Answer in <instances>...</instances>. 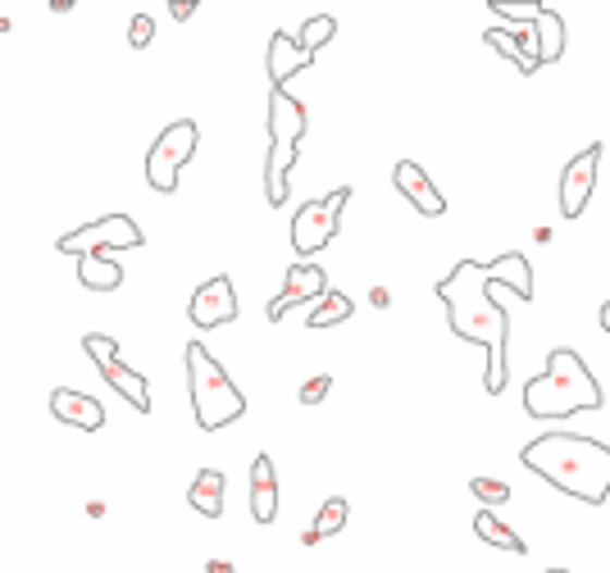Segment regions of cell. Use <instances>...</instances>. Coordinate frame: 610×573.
Listing matches in <instances>:
<instances>
[{
    "mask_svg": "<svg viewBox=\"0 0 610 573\" xmlns=\"http://www.w3.org/2000/svg\"><path fill=\"white\" fill-rule=\"evenodd\" d=\"M324 296H328V273H324L319 265H292V269H288V282H283V292H278V296L269 301L265 319H269V324H278L292 305L324 301Z\"/></svg>",
    "mask_w": 610,
    "mask_h": 573,
    "instance_id": "8fae6325",
    "label": "cell"
},
{
    "mask_svg": "<svg viewBox=\"0 0 610 573\" xmlns=\"http://www.w3.org/2000/svg\"><path fill=\"white\" fill-rule=\"evenodd\" d=\"M83 346H87V355L96 359V369H100V378H106L114 392L129 401L137 414H150V387H146V378L137 374V369H129V364L119 359V346H114V337H106V332H87L83 337Z\"/></svg>",
    "mask_w": 610,
    "mask_h": 573,
    "instance_id": "9c48e42d",
    "label": "cell"
},
{
    "mask_svg": "<svg viewBox=\"0 0 610 573\" xmlns=\"http://www.w3.org/2000/svg\"><path fill=\"white\" fill-rule=\"evenodd\" d=\"M497 286H515L520 301H533V269L520 251H505L497 255L492 265H478V259H461L434 292L438 301L447 305V324L455 337H465V342H478L488 346V374H483V387H488L492 397L505 392V382H511V315L492 301Z\"/></svg>",
    "mask_w": 610,
    "mask_h": 573,
    "instance_id": "6da1fadb",
    "label": "cell"
},
{
    "mask_svg": "<svg viewBox=\"0 0 610 573\" xmlns=\"http://www.w3.org/2000/svg\"><path fill=\"white\" fill-rule=\"evenodd\" d=\"M269 169H265V196L269 205H283L288 200V178L292 164L301 155V137H305V106L288 92H273L269 96Z\"/></svg>",
    "mask_w": 610,
    "mask_h": 573,
    "instance_id": "8992f818",
    "label": "cell"
},
{
    "mask_svg": "<svg viewBox=\"0 0 610 573\" xmlns=\"http://www.w3.org/2000/svg\"><path fill=\"white\" fill-rule=\"evenodd\" d=\"M315 56H305L301 41L292 33H273L269 41V77H273V92H288V83L301 73V69H310Z\"/></svg>",
    "mask_w": 610,
    "mask_h": 573,
    "instance_id": "9a60e30c",
    "label": "cell"
},
{
    "mask_svg": "<svg viewBox=\"0 0 610 573\" xmlns=\"http://www.w3.org/2000/svg\"><path fill=\"white\" fill-rule=\"evenodd\" d=\"M150 37H156V19H150V14H133V23H129V41H133V50H146Z\"/></svg>",
    "mask_w": 610,
    "mask_h": 573,
    "instance_id": "d4e9b609",
    "label": "cell"
},
{
    "mask_svg": "<svg viewBox=\"0 0 610 573\" xmlns=\"http://www.w3.org/2000/svg\"><path fill=\"white\" fill-rule=\"evenodd\" d=\"M392 182H396V192L415 205L419 215H428V219H438V215H447V200H442V192L434 187V178H428L415 160H401L396 169H392Z\"/></svg>",
    "mask_w": 610,
    "mask_h": 573,
    "instance_id": "4fadbf2b",
    "label": "cell"
},
{
    "mask_svg": "<svg viewBox=\"0 0 610 573\" xmlns=\"http://www.w3.org/2000/svg\"><path fill=\"white\" fill-rule=\"evenodd\" d=\"M328 387H333V378H328V374H315L310 382L301 387V405H319V401L328 397Z\"/></svg>",
    "mask_w": 610,
    "mask_h": 573,
    "instance_id": "484cf974",
    "label": "cell"
},
{
    "mask_svg": "<svg viewBox=\"0 0 610 573\" xmlns=\"http://www.w3.org/2000/svg\"><path fill=\"white\" fill-rule=\"evenodd\" d=\"M50 414L69 428H83V432H96L100 424H106V405L83 397V392H73V387H56V392H50Z\"/></svg>",
    "mask_w": 610,
    "mask_h": 573,
    "instance_id": "5bb4252c",
    "label": "cell"
},
{
    "mask_svg": "<svg viewBox=\"0 0 610 573\" xmlns=\"http://www.w3.org/2000/svg\"><path fill=\"white\" fill-rule=\"evenodd\" d=\"M483 41L497 46L511 64H520V73H533V69H538V60H528V56H524V46H520V37H515V33H505V28H488V33H483Z\"/></svg>",
    "mask_w": 610,
    "mask_h": 573,
    "instance_id": "7402d4cb",
    "label": "cell"
},
{
    "mask_svg": "<svg viewBox=\"0 0 610 573\" xmlns=\"http://www.w3.org/2000/svg\"><path fill=\"white\" fill-rule=\"evenodd\" d=\"M351 315H355L351 296H346V292H333V286H328V296L319 301V309H310V328H333V324H346Z\"/></svg>",
    "mask_w": 610,
    "mask_h": 573,
    "instance_id": "ffe728a7",
    "label": "cell"
},
{
    "mask_svg": "<svg viewBox=\"0 0 610 573\" xmlns=\"http://www.w3.org/2000/svg\"><path fill=\"white\" fill-rule=\"evenodd\" d=\"M469 491L478 497V505H483V510H497V505H505V501L515 497V491L505 487L501 478H469Z\"/></svg>",
    "mask_w": 610,
    "mask_h": 573,
    "instance_id": "cb8c5ba5",
    "label": "cell"
},
{
    "mask_svg": "<svg viewBox=\"0 0 610 573\" xmlns=\"http://www.w3.org/2000/svg\"><path fill=\"white\" fill-rule=\"evenodd\" d=\"M346 514H351L346 497H328V501L319 505V514H315V528H319V537H338V533L346 528Z\"/></svg>",
    "mask_w": 610,
    "mask_h": 573,
    "instance_id": "603a6c76",
    "label": "cell"
},
{
    "mask_svg": "<svg viewBox=\"0 0 610 573\" xmlns=\"http://www.w3.org/2000/svg\"><path fill=\"white\" fill-rule=\"evenodd\" d=\"M187 359V382H192V410H196V424L200 428H228L233 419L246 414V397L237 392V382L228 378L223 364L200 346V342H187L183 351Z\"/></svg>",
    "mask_w": 610,
    "mask_h": 573,
    "instance_id": "5b68a950",
    "label": "cell"
},
{
    "mask_svg": "<svg viewBox=\"0 0 610 573\" xmlns=\"http://www.w3.org/2000/svg\"><path fill=\"white\" fill-rule=\"evenodd\" d=\"M533 33H538V60L542 64H556V60L565 56V19L556 14V10L542 5V14L533 19Z\"/></svg>",
    "mask_w": 610,
    "mask_h": 573,
    "instance_id": "ac0fdd59",
    "label": "cell"
},
{
    "mask_svg": "<svg viewBox=\"0 0 610 573\" xmlns=\"http://www.w3.org/2000/svg\"><path fill=\"white\" fill-rule=\"evenodd\" d=\"M146 237L137 219L129 215H106L96 219L87 228H73L64 232V237L56 242L64 255H78V278L83 286H91V292H114V286L123 282V269L114 265V251H137Z\"/></svg>",
    "mask_w": 610,
    "mask_h": 573,
    "instance_id": "277c9868",
    "label": "cell"
},
{
    "mask_svg": "<svg viewBox=\"0 0 610 573\" xmlns=\"http://www.w3.org/2000/svg\"><path fill=\"white\" fill-rule=\"evenodd\" d=\"M351 200V187H338L328 196H315L305 200L296 219H292V246L296 255H319L328 242L338 237V223H342V205Z\"/></svg>",
    "mask_w": 610,
    "mask_h": 573,
    "instance_id": "ba28073f",
    "label": "cell"
},
{
    "mask_svg": "<svg viewBox=\"0 0 610 573\" xmlns=\"http://www.w3.org/2000/svg\"><path fill=\"white\" fill-rule=\"evenodd\" d=\"M601 328H606V332H610V301H606V305H601Z\"/></svg>",
    "mask_w": 610,
    "mask_h": 573,
    "instance_id": "f546056e",
    "label": "cell"
},
{
    "mask_svg": "<svg viewBox=\"0 0 610 573\" xmlns=\"http://www.w3.org/2000/svg\"><path fill=\"white\" fill-rule=\"evenodd\" d=\"M301 541H305V546H319V541H324V537H319V528H315V524H310V528H305V533H301Z\"/></svg>",
    "mask_w": 610,
    "mask_h": 573,
    "instance_id": "f1b7e54d",
    "label": "cell"
},
{
    "mask_svg": "<svg viewBox=\"0 0 610 573\" xmlns=\"http://www.w3.org/2000/svg\"><path fill=\"white\" fill-rule=\"evenodd\" d=\"M533 474H542L547 483H556L570 497L601 505L610 497V447L578 432H542L533 437L524 455H520Z\"/></svg>",
    "mask_w": 610,
    "mask_h": 573,
    "instance_id": "7a4b0ae2",
    "label": "cell"
},
{
    "mask_svg": "<svg viewBox=\"0 0 610 573\" xmlns=\"http://www.w3.org/2000/svg\"><path fill=\"white\" fill-rule=\"evenodd\" d=\"M601 382L570 346H556L547 355V369L524 382L528 419H570L578 410H601Z\"/></svg>",
    "mask_w": 610,
    "mask_h": 573,
    "instance_id": "3957f363",
    "label": "cell"
},
{
    "mask_svg": "<svg viewBox=\"0 0 610 573\" xmlns=\"http://www.w3.org/2000/svg\"><path fill=\"white\" fill-rule=\"evenodd\" d=\"M474 533H478L483 541L501 546V551H515V556H524V551H528V546H524V537H520L515 528H505L492 510H478V514H474Z\"/></svg>",
    "mask_w": 610,
    "mask_h": 573,
    "instance_id": "d6986e66",
    "label": "cell"
},
{
    "mask_svg": "<svg viewBox=\"0 0 610 573\" xmlns=\"http://www.w3.org/2000/svg\"><path fill=\"white\" fill-rule=\"evenodd\" d=\"M169 14H173V19H183V23H187V19L196 14V5H192V0H173V5H169Z\"/></svg>",
    "mask_w": 610,
    "mask_h": 573,
    "instance_id": "4316f807",
    "label": "cell"
},
{
    "mask_svg": "<svg viewBox=\"0 0 610 573\" xmlns=\"http://www.w3.org/2000/svg\"><path fill=\"white\" fill-rule=\"evenodd\" d=\"M251 514H256V524H273L278 514V474L269 455L251 460Z\"/></svg>",
    "mask_w": 610,
    "mask_h": 573,
    "instance_id": "2e32d148",
    "label": "cell"
},
{
    "mask_svg": "<svg viewBox=\"0 0 610 573\" xmlns=\"http://www.w3.org/2000/svg\"><path fill=\"white\" fill-rule=\"evenodd\" d=\"M547 573H570V569H547Z\"/></svg>",
    "mask_w": 610,
    "mask_h": 573,
    "instance_id": "4dcf8cb0",
    "label": "cell"
},
{
    "mask_svg": "<svg viewBox=\"0 0 610 573\" xmlns=\"http://www.w3.org/2000/svg\"><path fill=\"white\" fill-rule=\"evenodd\" d=\"M223 491H228V478H223V468H200L192 491H187V501L196 514H206V519H219L223 514Z\"/></svg>",
    "mask_w": 610,
    "mask_h": 573,
    "instance_id": "e0dca14e",
    "label": "cell"
},
{
    "mask_svg": "<svg viewBox=\"0 0 610 573\" xmlns=\"http://www.w3.org/2000/svg\"><path fill=\"white\" fill-rule=\"evenodd\" d=\"M196 123L192 119H178V123H169L164 133L150 142V150H146V182L156 192H164V196H173L178 192V173H183V164L192 160V150H196Z\"/></svg>",
    "mask_w": 610,
    "mask_h": 573,
    "instance_id": "52a82bcc",
    "label": "cell"
},
{
    "mask_svg": "<svg viewBox=\"0 0 610 573\" xmlns=\"http://www.w3.org/2000/svg\"><path fill=\"white\" fill-rule=\"evenodd\" d=\"M206 573H237V564H228V560H210Z\"/></svg>",
    "mask_w": 610,
    "mask_h": 573,
    "instance_id": "83f0119b",
    "label": "cell"
},
{
    "mask_svg": "<svg viewBox=\"0 0 610 573\" xmlns=\"http://www.w3.org/2000/svg\"><path fill=\"white\" fill-rule=\"evenodd\" d=\"M597 164H601V142H593L588 150H578L574 160L565 164V173H561V215L565 219H578L583 210H588L593 187H597Z\"/></svg>",
    "mask_w": 610,
    "mask_h": 573,
    "instance_id": "30bf717a",
    "label": "cell"
},
{
    "mask_svg": "<svg viewBox=\"0 0 610 573\" xmlns=\"http://www.w3.org/2000/svg\"><path fill=\"white\" fill-rule=\"evenodd\" d=\"M333 33H338V19H333V14H315V19H305V23H301L296 41H301L305 56H319V46H324V41H333Z\"/></svg>",
    "mask_w": 610,
    "mask_h": 573,
    "instance_id": "44dd1931",
    "label": "cell"
},
{
    "mask_svg": "<svg viewBox=\"0 0 610 573\" xmlns=\"http://www.w3.org/2000/svg\"><path fill=\"white\" fill-rule=\"evenodd\" d=\"M192 324L196 328H219V324H233L237 319V292H233V282H228L223 273H215L210 282H200L196 286V296H192Z\"/></svg>",
    "mask_w": 610,
    "mask_h": 573,
    "instance_id": "7c38bea8",
    "label": "cell"
}]
</instances>
